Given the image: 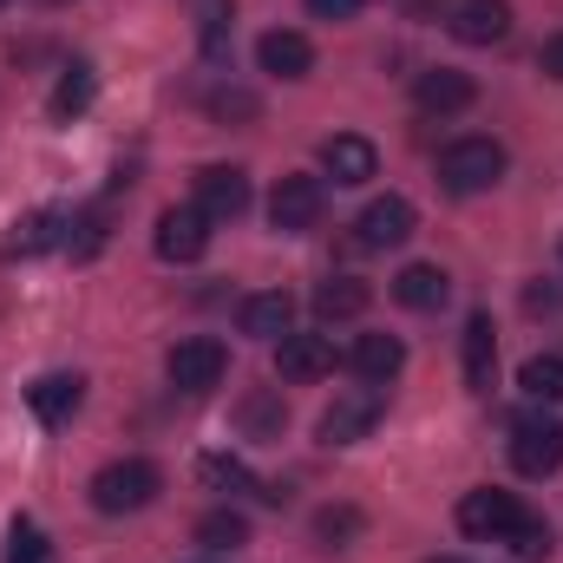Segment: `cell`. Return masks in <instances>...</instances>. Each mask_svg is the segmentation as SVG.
<instances>
[{
	"instance_id": "4dcf8cb0",
	"label": "cell",
	"mask_w": 563,
	"mask_h": 563,
	"mask_svg": "<svg viewBox=\"0 0 563 563\" xmlns=\"http://www.w3.org/2000/svg\"><path fill=\"white\" fill-rule=\"evenodd\" d=\"M66 250H73L79 263L99 256V250H106V217H99V210H92V217H73V223H66Z\"/></svg>"
},
{
	"instance_id": "d4e9b609",
	"label": "cell",
	"mask_w": 563,
	"mask_h": 563,
	"mask_svg": "<svg viewBox=\"0 0 563 563\" xmlns=\"http://www.w3.org/2000/svg\"><path fill=\"white\" fill-rule=\"evenodd\" d=\"M236 426H243L250 439H282V426H288V407H282V394H250V400L236 407Z\"/></svg>"
},
{
	"instance_id": "cb8c5ba5",
	"label": "cell",
	"mask_w": 563,
	"mask_h": 563,
	"mask_svg": "<svg viewBox=\"0 0 563 563\" xmlns=\"http://www.w3.org/2000/svg\"><path fill=\"white\" fill-rule=\"evenodd\" d=\"M230 33H236V7H230V0H210V7L197 13V40H203V59H210V66L230 59Z\"/></svg>"
},
{
	"instance_id": "7a4b0ae2",
	"label": "cell",
	"mask_w": 563,
	"mask_h": 563,
	"mask_svg": "<svg viewBox=\"0 0 563 563\" xmlns=\"http://www.w3.org/2000/svg\"><path fill=\"white\" fill-rule=\"evenodd\" d=\"M505 144L498 139H459L439 151V184L452 190V197H478V190H492L498 177H505Z\"/></svg>"
},
{
	"instance_id": "836d02e7",
	"label": "cell",
	"mask_w": 563,
	"mask_h": 563,
	"mask_svg": "<svg viewBox=\"0 0 563 563\" xmlns=\"http://www.w3.org/2000/svg\"><path fill=\"white\" fill-rule=\"evenodd\" d=\"M308 13H314V20H354L361 0H308Z\"/></svg>"
},
{
	"instance_id": "5bb4252c",
	"label": "cell",
	"mask_w": 563,
	"mask_h": 563,
	"mask_svg": "<svg viewBox=\"0 0 563 563\" xmlns=\"http://www.w3.org/2000/svg\"><path fill=\"white\" fill-rule=\"evenodd\" d=\"M452 33L465 46H498L511 33V0H459L452 7Z\"/></svg>"
},
{
	"instance_id": "1f68e13d",
	"label": "cell",
	"mask_w": 563,
	"mask_h": 563,
	"mask_svg": "<svg viewBox=\"0 0 563 563\" xmlns=\"http://www.w3.org/2000/svg\"><path fill=\"white\" fill-rule=\"evenodd\" d=\"M511 544H518V558L525 563H544L551 558V525H544V518H525V525L511 531Z\"/></svg>"
},
{
	"instance_id": "83f0119b",
	"label": "cell",
	"mask_w": 563,
	"mask_h": 563,
	"mask_svg": "<svg viewBox=\"0 0 563 563\" xmlns=\"http://www.w3.org/2000/svg\"><path fill=\"white\" fill-rule=\"evenodd\" d=\"M197 472H203V485H217V492H269V485H263L243 459H230V452H210Z\"/></svg>"
},
{
	"instance_id": "2e32d148",
	"label": "cell",
	"mask_w": 563,
	"mask_h": 563,
	"mask_svg": "<svg viewBox=\"0 0 563 563\" xmlns=\"http://www.w3.org/2000/svg\"><path fill=\"white\" fill-rule=\"evenodd\" d=\"M347 367H354L367 387H387V380L407 367V347H400V334H361L354 354H347Z\"/></svg>"
},
{
	"instance_id": "e575fe53",
	"label": "cell",
	"mask_w": 563,
	"mask_h": 563,
	"mask_svg": "<svg viewBox=\"0 0 563 563\" xmlns=\"http://www.w3.org/2000/svg\"><path fill=\"white\" fill-rule=\"evenodd\" d=\"M538 59H544V73H551V79H563V33L544 40V53H538Z\"/></svg>"
},
{
	"instance_id": "8d00e7d4",
	"label": "cell",
	"mask_w": 563,
	"mask_h": 563,
	"mask_svg": "<svg viewBox=\"0 0 563 563\" xmlns=\"http://www.w3.org/2000/svg\"><path fill=\"white\" fill-rule=\"evenodd\" d=\"M190 563H217V558H190Z\"/></svg>"
},
{
	"instance_id": "52a82bcc",
	"label": "cell",
	"mask_w": 563,
	"mask_h": 563,
	"mask_svg": "<svg viewBox=\"0 0 563 563\" xmlns=\"http://www.w3.org/2000/svg\"><path fill=\"white\" fill-rule=\"evenodd\" d=\"M321 210H328L321 177H282L276 197H269V223H276L282 236H308L321 223Z\"/></svg>"
},
{
	"instance_id": "277c9868",
	"label": "cell",
	"mask_w": 563,
	"mask_h": 563,
	"mask_svg": "<svg viewBox=\"0 0 563 563\" xmlns=\"http://www.w3.org/2000/svg\"><path fill=\"white\" fill-rule=\"evenodd\" d=\"M223 367H230V354H223V341H210V334H190V341H177V347L164 354V374H170L177 394H210V387L223 380Z\"/></svg>"
},
{
	"instance_id": "8fae6325",
	"label": "cell",
	"mask_w": 563,
	"mask_h": 563,
	"mask_svg": "<svg viewBox=\"0 0 563 563\" xmlns=\"http://www.w3.org/2000/svg\"><path fill=\"white\" fill-rule=\"evenodd\" d=\"M321 170L354 190V184H367L380 170V151L361 139V132H334V139H321Z\"/></svg>"
},
{
	"instance_id": "30bf717a",
	"label": "cell",
	"mask_w": 563,
	"mask_h": 563,
	"mask_svg": "<svg viewBox=\"0 0 563 563\" xmlns=\"http://www.w3.org/2000/svg\"><path fill=\"white\" fill-rule=\"evenodd\" d=\"M66 210H26L13 230H7V243H0V263H20V256H40V250H66Z\"/></svg>"
},
{
	"instance_id": "f546056e",
	"label": "cell",
	"mask_w": 563,
	"mask_h": 563,
	"mask_svg": "<svg viewBox=\"0 0 563 563\" xmlns=\"http://www.w3.org/2000/svg\"><path fill=\"white\" fill-rule=\"evenodd\" d=\"M7 563H53V544H46V531H40L33 518H13V531H7Z\"/></svg>"
},
{
	"instance_id": "ffe728a7",
	"label": "cell",
	"mask_w": 563,
	"mask_h": 563,
	"mask_svg": "<svg viewBox=\"0 0 563 563\" xmlns=\"http://www.w3.org/2000/svg\"><path fill=\"white\" fill-rule=\"evenodd\" d=\"M492 380H498V334H492V314H472L465 321V387L492 394Z\"/></svg>"
},
{
	"instance_id": "d6a6232c",
	"label": "cell",
	"mask_w": 563,
	"mask_h": 563,
	"mask_svg": "<svg viewBox=\"0 0 563 563\" xmlns=\"http://www.w3.org/2000/svg\"><path fill=\"white\" fill-rule=\"evenodd\" d=\"M210 112H217L223 125H230V119H236V125H250L263 106H256V92H236V86H230V92H217V99H210Z\"/></svg>"
},
{
	"instance_id": "7c38bea8",
	"label": "cell",
	"mask_w": 563,
	"mask_h": 563,
	"mask_svg": "<svg viewBox=\"0 0 563 563\" xmlns=\"http://www.w3.org/2000/svg\"><path fill=\"white\" fill-rule=\"evenodd\" d=\"M413 223H420V217H413L407 197H374V203L361 210V243H367V250H400V243L413 236Z\"/></svg>"
},
{
	"instance_id": "44dd1931",
	"label": "cell",
	"mask_w": 563,
	"mask_h": 563,
	"mask_svg": "<svg viewBox=\"0 0 563 563\" xmlns=\"http://www.w3.org/2000/svg\"><path fill=\"white\" fill-rule=\"evenodd\" d=\"M236 321H243V334H256V341H282V334H288V321H295V301H288L282 288H269V295H250Z\"/></svg>"
},
{
	"instance_id": "d6986e66",
	"label": "cell",
	"mask_w": 563,
	"mask_h": 563,
	"mask_svg": "<svg viewBox=\"0 0 563 563\" xmlns=\"http://www.w3.org/2000/svg\"><path fill=\"white\" fill-rule=\"evenodd\" d=\"M445 295H452V276H445L439 263H407V269L394 276V301H400V308L432 314V308H445Z\"/></svg>"
},
{
	"instance_id": "ba28073f",
	"label": "cell",
	"mask_w": 563,
	"mask_h": 563,
	"mask_svg": "<svg viewBox=\"0 0 563 563\" xmlns=\"http://www.w3.org/2000/svg\"><path fill=\"white\" fill-rule=\"evenodd\" d=\"M197 210H203L210 223H236V217L250 210V177H243L236 164H203V170H197Z\"/></svg>"
},
{
	"instance_id": "5b68a950",
	"label": "cell",
	"mask_w": 563,
	"mask_h": 563,
	"mask_svg": "<svg viewBox=\"0 0 563 563\" xmlns=\"http://www.w3.org/2000/svg\"><path fill=\"white\" fill-rule=\"evenodd\" d=\"M511 465H518L525 478H551L563 465V420L525 413V420L511 426Z\"/></svg>"
},
{
	"instance_id": "d590c367",
	"label": "cell",
	"mask_w": 563,
	"mask_h": 563,
	"mask_svg": "<svg viewBox=\"0 0 563 563\" xmlns=\"http://www.w3.org/2000/svg\"><path fill=\"white\" fill-rule=\"evenodd\" d=\"M426 563H459V558H426Z\"/></svg>"
},
{
	"instance_id": "9a60e30c",
	"label": "cell",
	"mask_w": 563,
	"mask_h": 563,
	"mask_svg": "<svg viewBox=\"0 0 563 563\" xmlns=\"http://www.w3.org/2000/svg\"><path fill=\"white\" fill-rule=\"evenodd\" d=\"M26 407H33L46 426H66L79 407H86V380H79V374H40L33 394H26Z\"/></svg>"
},
{
	"instance_id": "3957f363",
	"label": "cell",
	"mask_w": 563,
	"mask_h": 563,
	"mask_svg": "<svg viewBox=\"0 0 563 563\" xmlns=\"http://www.w3.org/2000/svg\"><path fill=\"white\" fill-rule=\"evenodd\" d=\"M525 518H531V511H525L511 492H498V485H485V492H465V498H459V531H465V538L511 544V531H518Z\"/></svg>"
},
{
	"instance_id": "4316f807",
	"label": "cell",
	"mask_w": 563,
	"mask_h": 563,
	"mask_svg": "<svg viewBox=\"0 0 563 563\" xmlns=\"http://www.w3.org/2000/svg\"><path fill=\"white\" fill-rule=\"evenodd\" d=\"M518 387H525L531 400L563 407V354H531V361H525V374H518Z\"/></svg>"
},
{
	"instance_id": "4fadbf2b",
	"label": "cell",
	"mask_w": 563,
	"mask_h": 563,
	"mask_svg": "<svg viewBox=\"0 0 563 563\" xmlns=\"http://www.w3.org/2000/svg\"><path fill=\"white\" fill-rule=\"evenodd\" d=\"M328 367H334L328 334H282V347H276V374H282V380L308 387V380H321Z\"/></svg>"
},
{
	"instance_id": "8992f818",
	"label": "cell",
	"mask_w": 563,
	"mask_h": 563,
	"mask_svg": "<svg viewBox=\"0 0 563 563\" xmlns=\"http://www.w3.org/2000/svg\"><path fill=\"white\" fill-rule=\"evenodd\" d=\"M387 413V394L380 387H354V394H341L328 413H321V445H354V439H367L374 426Z\"/></svg>"
},
{
	"instance_id": "603a6c76",
	"label": "cell",
	"mask_w": 563,
	"mask_h": 563,
	"mask_svg": "<svg viewBox=\"0 0 563 563\" xmlns=\"http://www.w3.org/2000/svg\"><path fill=\"white\" fill-rule=\"evenodd\" d=\"M361 308H367V282L328 276L321 288H314V314H321V321H354Z\"/></svg>"
},
{
	"instance_id": "74e56055",
	"label": "cell",
	"mask_w": 563,
	"mask_h": 563,
	"mask_svg": "<svg viewBox=\"0 0 563 563\" xmlns=\"http://www.w3.org/2000/svg\"><path fill=\"white\" fill-rule=\"evenodd\" d=\"M46 7H59V0H46Z\"/></svg>"
},
{
	"instance_id": "ac0fdd59",
	"label": "cell",
	"mask_w": 563,
	"mask_h": 563,
	"mask_svg": "<svg viewBox=\"0 0 563 563\" xmlns=\"http://www.w3.org/2000/svg\"><path fill=\"white\" fill-rule=\"evenodd\" d=\"M256 59H263V73H276V79H308L314 73V46H308V33H263V46H256Z\"/></svg>"
},
{
	"instance_id": "6da1fadb",
	"label": "cell",
	"mask_w": 563,
	"mask_h": 563,
	"mask_svg": "<svg viewBox=\"0 0 563 563\" xmlns=\"http://www.w3.org/2000/svg\"><path fill=\"white\" fill-rule=\"evenodd\" d=\"M157 492H164V472H157L151 459H112V465H99V472H92V505H99L106 518L144 511Z\"/></svg>"
},
{
	"instance_id": "e0dca14e",
	"label": "cell",
	"mask_w": 563,
	"mask_h": 563,
	"mask_svg": "<svg viewBox=\"0 0 563 563\" xmlns=\"http://www.w3.org/2000/svg\"><path fill=\"white\" fill-rule=\"evenodd\" d=\"M413 99H420V112H465L472 99H478V86L465 79V73H452V66H432V73H420L413 79Z\"/></svg>"
},
{
	"instance_id": "484cf974",
	"label": "cell",
	"mask_w": 563,
	"mask_h": 563,
	"mask_svg": "<svg viewBox=\"0 0 563 563\" xmlns=\"http://www.w3.org/2000/svg\"><path fill=\"white\" fill-rule=\"evenodd\" d=\"M197 544H210V551H236V544H250V518L243 511H203L197 518Z\"/></svg>"
},
{
	"instance_id": "f35d334b",
	"label": "cell",
	"mask_w": 563,
	"mask_h": 563,
	"mask_svg": "<svg viewBox=\"0 0 563 563\" xmlns=\"http://www.w3.org/2000/svg\"><path fill=\"white\" fill-rule=\"evenodd\" d=\"M0 7H7V0H0Z\"/></svg>"
},
{
	"instance_id": "9c48e42d",
	"label": "cell",
	"mask_w": 563,
	"mask_h": 563,
	"mask_svg": "<svg viewBox=\"0 0 563 563\" xmlns=\"http://www.w3.org/2000/svg\"><path fill=\"white\" fill-rule=\"evenodd\" d=\"M203 250H210V217L197 203H177L157 217V256L164 263H197Z\"/></svg>"
},
{
	"instance_id": "f1b7e54d",
	"label": "cell",
	"mask_w": 563,
	"mask_h": 563,
	"mask_svg": "<svg viewBox=\"0 0 563 563\" xmlns=\"http://www.w3.org/2000/svg\"><path fill=\"white\" fill-rule=\"evenodd\" d=\"M314 538H321L328 551L354 544V538H361V511H354V505H328V511H314Z\"/></svg>"
},
{
	"instance_id": "7402d4cb",
	"label": "cell",
	"mask_w": 563,
	"mask_h": 563,
	"mask_svg": "<svg viewBox=\"0 0 563 563\" xmlns=\"http://www.w3.org/2000/svg\"><path fill=\"white\" fill-rule=\"evenodd\" d=\"M92 92H99V73H92L86 59H73V66L59 73V86H53V119H59V125L79 119V112L92 106Z\"/></svg>"
}]
</instances>
